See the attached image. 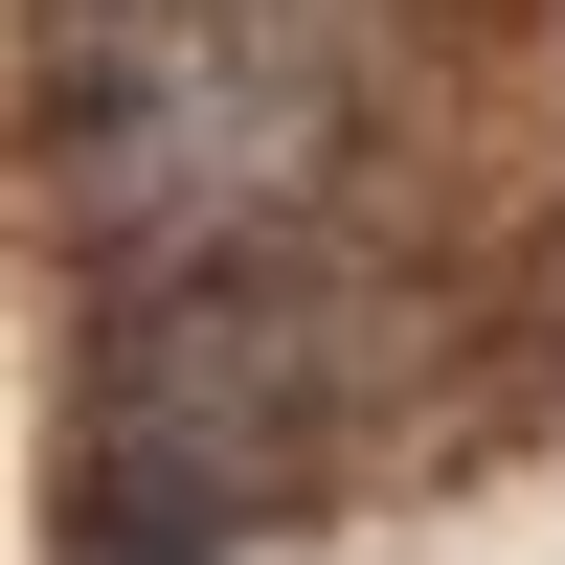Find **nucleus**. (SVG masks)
<instances>
[{"instance_id":"obj_1","label":"nucleus","mask_w":565,"mask_h":565,"mask_svg":"<svg viewBox=\"0 0 565 565\" xmlns=\"http://www.w3.org/2000/svg\"><path fill=\"white\" fill-rule=\"evenodd\" d=\"M90 159H114L181 249L249 226V204H295L317 181V0H136Z\"/></svg>"}]
</instances>
